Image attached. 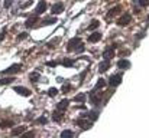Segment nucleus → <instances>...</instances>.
<instances>
[{"instance_id":"30","label":"nucleus","mask_w":149,"mask_h":138,"mask_svg":"<svg viewBox=\"0 0 149 138\" xmlns=\"http://www.w3.org/2000/svg\"><path fill=\"white\" fill-rule=\"evenodd\" d=\"M47 122H48V119H47L45 117H41V118H38V119H36V124H44V125H45Z\"/></svg>"},{"instance_id":"31","label":"nucleus","mask_w":149,"mask_h":138,"mask_svg":"<svg viewBox=\"0 0 149 138\" xmlns=\"http://www.w3.org/2000/svg\"><path fill=\"white\" fill-rule=\"evenodd\" d=\"M56 93H58V89H56V88H51L49 91H48V95H49V96H55Z\"/></svg>"},{"instance_id":"17","label":"nucleus","mask_w":149,"mask_h":138,"mask_svg":"<svg viewBox=\"0 0 149 138\" xmlns=\"http://www.w3.org/2000/svg\"><path fill=\"white\" fill-rule=\"evenodd\" d=\"M100 39H101V33H99V32H96V33H93V35L88 36V42H91V43L99 42Z\"/></svg>"},{"instance_id":"9","label":"nucleus","mask_w":149,"mask_h":138,"mask_svg":"<svg viewBox=\"0 0 149 138\" xmlns=\"http://www.w3.org/2000/svg\"><path fill=\"white\" fill-rule=\"evenodd\" d=\"M47 7H48V4H47V1L45 0H42V1H39V4L36 6V9H35V14H42L45 10H47Z\"/></svg>"},{"instance_id":"15","label":"nucleus","mask_w":149,"mask_h":138,"mask_svg":"<svg viewBox=\"0 0 149 138\" xmlns=\"http://www.w3.org/2000/svg\"><path fill=\"white\" fill-rule=\"evenodd\" d=\"M68 104H70V101H68V99H62L61 102H58V104H56V109H58V111H62V112H64V111L67 109Z\"/></svg>"},{"instance_id":"37","label":"nucleus","mask_w":149,"mask_h":138,"mask_svg":"<svg viewBox=\"0 0 149 138\" xmlns=\"http://www.w3.org/2000/svg\"><path fill=\"white\" fill-rule=\"evenodd\" d=\"M33 135H35V133H26V134H23V137H26V138L33 137Z\"/></svg>"},{"instance_id":"34","label":"nucleus","mask_w":149,"mask_h":138,"mask_svg":"<svg viewBox=\"0 0 149 138\" xmlns=\"http://www.w3.org/2000/svg\"><path fill=\"white\" fill-rule=\"evenodd\" d=\"M6 30H7V29H6V27H3V30L0 32V42H1V41L4 39V35H6Z\"/></svg>"},{"instance_id":"36","label":"nucleus","mask_w":149,"mask_h":138,"mask_svg":"<svg viewBox=\"0 0 149 138\" xmlns=\"http://www.w3.org/2000/svg\"><path fill=\"white\" fill-rule=\"evenodd\" d=\"M68 89H71V85H70V84H67V85H64V87H62V91L64 92L68 91Z\"/></svg>"},{"instance_id":"5","label":"nucleus","mask_w":149,"mask_h":138,"mask_svg":"<svg viewBox=\"0 0 149 138\" xmlns=\"http://www.w3.org/2000/svg\"><path fill=\"white\" fill-rule=\"evenodd\" d=\"M122 79H123L122 73H116V75H111V76H110V79H109V84H110L111 87H117V85L122 82Z\"/></svg>"},{"instance_id":"21","label":"nucleus","mask_w":149,"mask_h":138,"mask_svg":"<svg viewBox=\"0 0 149 138\" xmlns=\"http://www.w3.org/2000/svg\"><path fill=\"white\" fill-rule=\"evenodd\" d=\"M29 79H31V82H38V81L41 79V75H39L38 72H32V73L29 75Z\"/></svg>"},{"instance_id":"2","label":"nucleus","mask_w":149,"mask_h":138,"mask_svg":"<svg viewBox=\"0 0 149 138\" xmlns=\"http://www.w3.org/2000/svg\"><path fill=\"white\" fill-rule=\"evenodd\" d=\"M20 68H22V63H15V65L9 66L7 69L1 71L0 73H1V75H12V73H16V72H19V71H20Z\"/></svg>"},{"instance_id":"32","label":"nucleus","mask_w":149,"mask_h":138,"mask_svg":"<svg viewBox=\"0 0 149 138\" xmlns=\"http://www.w3.org/2000/svg\"><path fill=\"white\" fill-rule=\"evenodd\" d=\"M10 6H12V0H4L3 7H4V9H10Z\"/></svg>"},{"instance_id":"33","label":"nucleus","mask_w":149,"mask_h":138,"mask_svg":"<svg viewBox=\"0 0 149 138\" xmlns=\"http://www.w3.org/2000/svg\"><path fill=\"white\" fill-rule=\"evenodd\" d=\"M33 3V0H29V1H26V3H23L22 6H20V9H26V7H29L31 4Z\"/></svg>"},{"instance_id":"24","label":"nucleus","mask_w":149,"mask_h":138,"mask_svg":"<svg viewBox=\"0 0 149 138\" xmlns=\"http://www.w3.org/2000/svg\"><path fill=\"white\" fill-rule=\"evenodd\" d=\"M74 63H75V60H72V59H65V60H62V65H64V66H67V68L74 66Z\"/></svg>"},{"instance_id":"19","label":"nucleus","mask_w":149,"mask_h":138,"mask_svg":"<svg viewBox=\"0 0 149 138\" xmlns=\"http://www.w3.org/2000/svg\"><path fill=\"white\" fill-rule=\"evenodd\" d=\"M54 23H56L55 17H47V19L41 20V26H48V25H54Z\"/></svg>"},{"instance_id":"8","label":"nucleus","mask_w":149,"mask_h":138,"mask_svg":"<svg viewBox=\"0 0 149 138\" xmlns=\"http://www.w3.org/2000/svg\"><path fill=\"white\" fill-rule=\"evenodd\" d=\"M114 49H116V45L106 47L104 52H103V58H104V59H110V58H113V55H114Z\"/></svg>"},{"instance_id":"26","label":"nucleus","mask_w":149,"mask_h":138,"mask_svg":"<svg viewBox=\"0 0 149 138\" xmlns=\"http://www.w3.org/2000/svg\"><path fill=\"white\" fill-rule=\"evenodd\" d=\"M61 137H62V138L74 137V133H72V131H70V130H65V131H62V133H61Z\"/></svg>"},{"instance_id":"39","label":"nucleus","mask_w":149,"mask_h":138,"mask_svg":"<svg viewBox=\"0 0 149 138\" xmlns=\"http://www.w3.org/2000/svg\"><path fill=\"white\" fill-rule=\"evenodd\" d=\"M148 23H149V14H148Z\"/></svg>"},{"instance_id":"16","label":"nucleus","mask_w":149,"mask_h":138,"mask_svg":"<svg viewBox=\"0 0 149 138\" xmlns=\"http://www.w3.org/2000/svg\"><path fill=\"white\" fill-rule=\"evenodd\" d=\"M122 10V6H116V7H113L109 13H107V16H106V19H110V17H113V16H116L119 12Z\"/></svg>"},{"instance_id":"7","label":"nucleus","mask_w":149,"mask_h":138,"mask_svg":"<svg viewBox=\"0 0 149 138\" xmlns=\"http://www.w3.org/2000/svg\"><path fill=\"white\" fill-rule=\"evenodd\" d=\"M51 10H52V14H59V13H62V10H64V3H62V1H58V3L52 4Z\"/></svg>"},{"instance_id":"29","label":"nucleus","mask_w":149,"mask_h":138,"mask_svg":"<svg viewBox=\"0 0 149 138\" xmlns=\"http://www.w3.org/2000/svg\"><path fill=\"white\" fill-rule=\"evenodd\" d=\"M133 1H138V4L141 6V7H145V6H148L149 0H133Z\"/></svg>"},{"instance_id":"14","label":"nucleus","mask_w":149,"mask_h":138,"mask_svg":"<svg viewBox=\"0 0 149 138\" xmlns=\"http://www.w3.org/2000/svg\"><path fill=\"white\" fill-rule=\"evenodd\" d=\"M117 68H120V69H129L130 68V62L127 59H120L117 62Z\"/></svg>"},{"instance_id":"38","label":"nucleus","mask_w":149,"mask_h":138,"mask_svg":"<svg viewBox=\"0 0 149 138\" xmlns=\"http://www.w3.org/2000/svg\"><path fill=\"white\" fill-rule=\"evenodd\" d=\"M47 65H48V66H56V62H48Z\"/></svg>"},{"instance_id":"1","label":"nucleus","mask_w":149,"mask_h":138,"mask_svg":"<svg viewBox=\"0 0 149 138\" xmlns=\"http://www.w3.org/2000/svg\"><path fill=\"white\" fill-rule=\"evenodd\" d=\"M68 52H72V50H75L77 53H81V52H84V45L81 43V39L80 38H72L70 42H68Z\"/></svg>"},{"instance_id":"20","label":"nucleus","mask_w":149,"mask_h":138,"mask_svg":"<svg viewBox=\"0 0 149 138\" xmlns=\"http://www.w3.org/2000/svg\"><path fill=\"white\" fill-rule=\"evenodd\" d=\"M13 81H16L13 76H7V78H1L0 79V85H9V84H12Z\"/></svg>"},{"instance_id":"27","label":"nucleus","mask_w":149,"mask_h":138,"mask_svg":"<svg viewBox=\"0 0 149 138\" xmlns=\"http://www.w3.org/2000/svg\"><path fill=\"white\" fill-rule=\"evenodd\" d=\"M104 85H106L104 79H101V78H100L99 82H97V85H96V88H94V89H101V88H104Z\"/></svg>"},{"instance_id":"3","label":"nucleus","mask_w":149,"mask_h":138,"mask_svg":"<svg viewBox=\"0 0 149 138\" xmlns=\"http://www.w3.org/2000/svg\"><path fill=\"white\" fill-rule=\"evenodd\" d=\"M75 125H80L83 130H90L91 125H93V121H88V118L84 119V118L81 117V118H78V119L75 121Z\"/></svg>"},{"instance_id":"11","label":"nucleus","mask_w":149,"mask_h":138,"mask_svg":"<svg viewBox=\"0 0 149 138\" xmlns=\"http://www.w3.org/2000/svg\"><path fill=\"white\" fill-rule=\"evenodd\" d=\"M81 117H83V118H90L91 121H96V119L99 118V112H97V111H88V112L83 114Z\"/></svg>"},{"instance_id":"12","label":"nucleus","mask_w":149,"mask_h":138,"mask_svg":"<svg viewBox=\"0 0 149 138\" xmlns=\"http://www.w3.org/2000/svg\"><path fill=\"white\" fill-rule=\"evenodd\" d=\"M110 68V59H104L103 62H100L99 65V72H106Z\"/></svg>"},{"instance_id":"4","label":"nucleus","mask_w":149,"mask_h":138,"mask_svg":"<svg viewBox=\"0 0 149 138\" xmlns=\"http://www.w3.org/2000/svg\"><path fill=\"white\" fill-rule=\"evenodd\" d=\"M130 22H132V16H130L129 13H125V14L117 20V25H119V26H127Z\"/></svg>"},{"instance_id":"22","label":"nucleus","mask_w":149,"mask_h":138,"mask_svg":"<svg viewBox=\"0 0 149 138\" xmlns=\"http://www.w3.org/2000/svg\"><path fill=\"white\" fill-rule=\"evenodd\" d=\"M26 130V127H19V128H15L13 131H12V135H20V134H23V131Z\"/></svg>"},{"instance_id":"13","label":"nucleus","mask_w":149,"mask_h":138,"mask_svg":"<svg viewBox=\"0 0 149 138\" xmlns=\"http://www.w3.org/2000/svg\"><path fill=\"white\" fill-rule=\"evenodd\" d=\"M36 22H39V19H38V14H35V16H32V17H29V19L26 20V23H25V26H26V27H33Z\"/></svg>"},{"instance_id":"18","label":"nucleus","mask_w":149,"mask_h":138,"mask_svg":"<svg viewBox=\"0 0 149 138\" xmlns=\"http://www.w3.org/2000/svg\"><path fill=\"white\" fill-rule=\"evenodd\" d=\"M62 114H64L62 111H58V109H56V111L52 114V119H54L55 122H59V121H62Z\"/></svg>"},{"instance_id":"25","label":"nucleus","mask_w":149,"mask_h":138,"mask_svg":"<svg viewBox=\"0 0 149 138\" xmlns=\"http://www.w3.org/2000/svg\"><path fill=\"white\" fill-rule=\"evenodd\" d=\"M99 25H100V22L94 19V20L91 22V25L88 26V30H94V29H97V27H99Z\"/></svg>"},{"instance_id":"28","label":"nucleus","mask_w":149,"mask_h":138,"mask_svg":"<svg viewBox=\"0 0 149 138\" xmlns=\"http://www.w3.org/2000/svg\"><path fill=\"white\" fill-rule=\"evenodd\" d=\"M0 125H1V128H7V127H12L13 122H12V121H1Z\"/></svg>"},{"instance_id":"10","label":"nucleus","mask_w":149,"mask_h":138,"mask_svg":"<svg viewBox=\"0 0 149 138\" xmlns=\"http://www.w3.org/2000/svg\"><path fill=\"white\" fill-rule=\"evenodd\" d=\"M13 91L16 93H19V95H22V96H29L31 95V91L28 88H25V87H15Z\"/></svg>"},{"instance_id":"23","label":"nucleus","mask_w":149,"mask_h":138,"mask_svg":"<svg viewBox=\"0 0 149 138\" xmlns=\"http://www.w3.org/2000/svg\"><path fill=\"white\" fill-rule=\"evenodd\" d=\"M86 98H87V95H86V93H78V95L74 98V101H75V102H84V101H86Z\"/></svg>"},{"instance_id":"6","label":"nucleus","mask_w":149,"mask_h":138,"mask_svg":"<svg viewBox=\"0 0 149 138\" xmlns=\"http://www.w3.org/2000/svg\"><path fill=\"white\" fill-rule=\"evenodd\" d=\"M90 101H91V104H94V105H99L100 101H101V93L97 95V89H93V91L90 92Z\"/></svg>"},{"instance_id":"35","label":"nucleus","mask_w":149,"mask_h":138,"mask_svg":"<svg viewBox=\"0 0 149 138\" xmlns=\"http://www.w3.org/2000/svg\"><path fill=\"white\" fill-rule=\"evenodd\" d=\"M26 38H28V33H25V32H23V33H20V35L17 36V39H19V41H22V39H26Z\"/></svg>"}]
</instances>
